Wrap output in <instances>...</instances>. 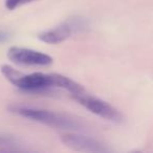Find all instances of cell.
<instances>
[{
	"label": "cell",
	"mask_w": 153,
	"mask_h": 153,
	"mask_svg": "<svg viewBox=\"0 0 153 153\" xmlns=\"http://www.w3.org/2000/svg\"><path fill=\"white\" fill-rule=\"evenodd\" d=\"M1 72L3 76L13 84L14 86L28 92L43 91L55 86V74H42V72H34V74H22L17 71L12 66L4 64L1 66Z\"/></svg>",
	"instance_id": "6da1fadb"
},
{
	"label": "cell",
	"mask_w": 153,
	"mask_h": 153,
	"mask_svg": "<svg viewBox=\"0 0 153 153\" xmlns=\"http://www.w3.org/2000/svg\"><path fill=\"white\" fill-rule=\"evenodd\" d=\"M11 111L22 117H25L30 121L42 123L46 126L53 128L66 130H76L80 128L79 123L72 119L61 113L53 112V111L45 110V109L35 108L28 106H12Z\"/></svg>",
	"instance_id": "7a4b0ae2"
},
{
	"label": "cell",
	"mask_w": 153,
	"mask_h": 153,
	"mask_svg": "<svg viewBox=\"0 0 153 153\" xmlns=\"http://www.w3.org/2000/svg\"><path fill=\"white\" fill-rule=\"evenodd\" d=\"M72 98L79 104L85 107L88 111L98 117H103L107 121L114 122V123H121L123 121V115L117 109H115L105 101L87 94L86 90L81 94H74L72 96Z\"/></svg>",
	"instance_id": "3957f363"
},
{
	"label": "cell",
	"mask_w": 153,
	"mask_h": 153,
	"mask_svg": "<svg viewBox=\"0 0 153 153\" xmlns=\"http://www.w3.org/2000/svg\"><path fill=\"white\" fill-rule=\"evenodd\" d=\"M86 26H87V22L85 19L74 18V19H70L60 24L59 26L51 28V30H47L41 33L39 35V39L48 44H59L69 38L74 33L83 30Z\"/></svg>",
	"instance_id": "277c9868"
},
{
	"label": "cell",
	"mask_w": 153,
	"mask_h": 153,
	"mask_svg": "<svg viewBox=\"0 0 153 153\" xmlns=\"http://www.w3.org/2000/svg\"><path fill=\"white\" fill-rule=\"evenodd\" d=\"M61 140L68 148L74 151H79V152L102 153L109 151V149L104 144L99 142L96 138L84 135V134L74 133V132L62 134Z\"/></svg>",
	"instance_id": "5b68a950"
},
{
	"label": "cell",
	"mask_w": 153,
	"mask_h": 153,
	"mask_svg": "<svg viewBox=\"0 0 153 153\" xmlns=\"http://www.w3.org/2000/svg\"><path fill=\"white\" fill-rule=\"evenodd\" d=\"M11 61L21 65L28 66H48L53 63V58L44 53L30 48L13 46L7 51Z\"/></svg>",
	"instance_id": "8992f818"
},
{
	"label": "cell",
	"mask_w": 153,
	"mask_h": 153,
	"mask_svg": "<svg viewBox=\"0 0 153 153\" xmlns=\"http://www.w3.org/2000/svg\"><path fill=\"white\" fill-rule=\"evenodd\" d=\"M33 1H36V0H4V5L7 10L14 11L21 5L27 4V3H30Z\"/></svg>",
	"instance_id": "52a82bcc"
},
{
	"label": "cell",
	"mask_w": 153,
	"mask_h": 153,
	"mask_svg": "<svg viewBox=\"0 0 153 153\" xmlns=\"http://www.w3.org/2000/svg\"><path fill=\"white\" fill-rule=\"evenodd\" d=\"M15 146V143L12 138L0 135V148H4L5 150H15V149H17Z\"/></svg>",
	"instance_id": "ba28073f"
},
{
	"label": "cell",
	"mask_w": 153,
	"mask_h": 153,
	"mask_svg": "<svg viewBox=\"0 0 153 153\" xmlns=\"http://www.w3.org/2000/svg\"><path fill=\"white\" fill-rule=\"evenodd\" d=\"M9 38H10V34H9V33L0 30V43L5 42L7 40H9Z\"/></svg>",
	"instance_id": "9c48e42d"
}]
</instances>
